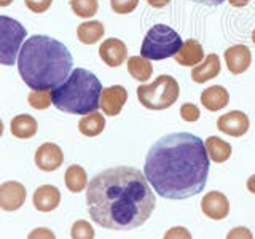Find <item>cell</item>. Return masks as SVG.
I'll return each instance as SVG.
<instances>
[{"instance_id":"obj_29","label":"cell","mask_w":255,"mask_h":239,"mask_svg":"<svg viewBox=\"0 0 255 239\" xmlns=\"http://www.w3.org/2000/svg\"><path fill=\"white\" fill-rule=\"evenodd\" d=\"M180 117L183 121H188V123H193V121H198L199 117H201V112H199V109L195 106V104H183V106L180 107Z\"/></svg>"},{"instance_id":"obj_34","label":"cell","mask_w":255,"mask_h":239,"mask_svg":"<svg viewBox=\"0 0 255 239\" xmlns=\"http://www.w3.org/2000/svg\"><path fill=\"white\" fill-rule=\"evenodd\" d=\"M190 2H196V3H203V5H211V6H217L223 3L225 0H190Z\"/></svg>"},{"instance_id":"obj_15","label":"cell","mask_w":255,"mask_h":239,"mask_svg":"<svg viewBox=\"0 0 255 239\" xmlns=\"http://www.w3.org/2000/svg\"><path fill=\"white\" fill-rule=\"evenodd\" d=\"M34 207L40 212H51L58 209L61 203V191L54 185H42L35 190L34 198Z\"/></svg>"},{"instance_id":"obj_24","label":"cell","mask_w":255,"mask_h":239,"mask_svg":"<svg viewBox=\"0 0 255 239\" xmlns=\"http://www.w3.org/2000/svg\"><path fill=\"white\" fill-rule=\"evenodd\" d=\"M128 72L134 80L143 83L153 75V67H151L150 61L143 58V56H131L128 59Z\"/></svg>"},{"instance_id":"obj_9","label":"cell","mask_w":255,"mask_h":239,"mask_svg":"<svg viewBox=\"0 0 255 239\" xmlns=\"http://www.w3.org/2000/svg\"><path fill=\"white\" fill-rule=\"evenodd\" d=\"M34 161L40 171H45V172L58 171L64 163L62 148L53 142H45L37 148Z\"/></svg>"},{"instance_id":"obj_18","label":"cell","mask_w":255,"mask_h":239,"mask_svg":"<svg viewBox=\"0 0 255 239\" xmlns=\"http://www.w3.org/2000/svg\"><path fill=\"white\" fill-rule=\"evenodd\" d=\"M201 104L209 112H219L230 104V94L223 86L214 85L201 93Z\"/></svg>"},{"instance_id":"obj_11","label":"cell","mask_w":255,"mask_h":239,"mask_svg":"<svg viewBox=\"0 0 255 239\" xmlns=\"http://www.w3.org/2000/svg\"><path fill=\"white\" fill-rule=\"evenodd\" d=\"M249 117L241 110L228 112L225 115H220L217 120V129L231 137H241L249 131Z\"/></svg>"},{"instance_id":"obj_36","label":"cell","mask_w":255,"mask_h":239,"mask_svg":"<svg viewBox=\"0 0 255 239\" xmlns=\"http://www.w3.org/2000/svg\"><path fill=\"white\" fill-rule=\"evenodd\" d=\"M247 190H249L252 195H255V174H252L251 177L247 179Z\"/></svg>"},{"instance_id":"obj_27","label":"cell","mask_w":255,"mask_h":239,"mask_svg":"<svg viewBox=\"0 0 255 239\" xmlns=\"http://www.w3.org/2000/svg\"><path fill=\"white\" fill-rule=\"evenodd\" d=\"M96 233L90 222L86 220H77L70 228V238L72 239H94Z\"/></svg>"},{"instance_id":"obj_6","label":"cell","mask_w":255,"mask_h":239,"mask_svg":"<svg viewBox=\"0 0 255 239\" xmlns=\"http://www.w3.org/2000/svg\"><path fill=\"white\" fill-rule=\"evenodd\" d=\"M180 88L177 80L171 75H159L150 85L137 88L139 102L148 110H166L179 99Z\"/></svg>"},{"instance_id":"obj_28","label":"cell","mask_w":255,"mask_h":239,"mask_svg":"<svg viewBox=\"0 0 255 239\" xmlns=\"http://www.w3.org/2000/svg\"><path fill=\"white\" fill-rule=\"evenodd\" d=\"M139 5V0H110V6L117 14H128L134 11Z\"/></svg>"},{"instance_id":"obj_20","label":"cell","mask_w":255,"mask_h":239,"mask_svg":"<svg viewBox=\"0 0 255 239\" xmlns=\"http://www.w3.org/2000/svg\"><path fill=\"white\" fill-rule=\"evenodd\" d=\"M104 129H106V117L99 114L98 110L83 115L78 121V131L86 137H96V135L102 134Z\"/></svg>"},{"instance_id":"obj_1","label":"cell","mask_w":255,"mask_h":239,"mask_svg":"<svg viewBox=\"0 0 255 239\" xmlns=\"http://www.w3.org/2000/svg\"><path fill=\"white\" fill-rule=\"evenodd\" d=\"M88 212L99 227L129 231L153 214L156 198L145 174L131 166H115L96 174L86 188Z\"/></svg>"},{"instance_id":"obj_37","label":"cell","mask_w":255,"mask_h":239,"mask_svg":"<svg viewBox=\"0 0 255 239\" xmlns=\"http://www.w3.org/2000/svg\"><path fill=\"white\" fill-rule=\"evenodd\" d=\"M231 6H236V8H243L249 3V0H228Z\"/></svg>"},{"instance_id":"obj_33","label":"cell","mask_w":255,"mask_h":239,"mask_svg":"<svg viewBox=\"0 0 255 239\" xmlns=\"http://www.w3.org/2000/svg\"><path fill=\"white\" fill-rule=\"evenodd\" d=\"M27 239H56L50 228H35L27 235Z\"/></svg>"},{"instance_id":"obj_21","label":"cell","mask_w":255,"mask_h":239,"mask_svg":"<svg viewBox=\"0 0 255 239\" xmlns=\"http://www.w3.org/2000/svg\"><path fill=\"white\" fill-rule=\"evenodd\" d=\"M204 143H206L207 155H209V158L214 163H225L230 159L231 153H233V148H231L230 143L227 140L217 137V135L207 137Z\"/></svg>"},{"instance_id":"obj_3","label":"cell","mask_w":255,"mask_h":239,"mask_svg":"<svg viewBox=\"0 0 255 239\" xmlns=\"http://www.w3.org/2000/svg\"><path fill=\"white\" fill-rule=\"evenodd\" d=\"M16 64L22 82L30 90H54L72 74L74 59L59 40L32 35L22 43Z\"/></svg>"},{"instance_id":"obj_13","label":"cell","mask_w":255,"mask_h":239,"mask_svg":"<svg viewBox=\"0 0 255 239\" xmlns=\"http://www.w3.org/2000/svg\"><path fill=\"white\" fill-rule=\"evenodd\" d=\"M201 211L212 220H223L230 214L228 198L220 191H209L201 199Z\"/></svg>"},{"instance_id":"obj_26","label":"cell","mask_w":255,"mask_h":239,"mask_svg":"<svg viewBox=\"0 0 255 239\" xmlns=\"http://www.w3.org/2000/svg\"><path fill=\"white\" fill-rule=\"evenodd\" d=\"M70 8L80 18L90 19L98 13L99 2L98 0H70Z\"/></svg>"},{"instance_id":"obj_17","label":"cell","mask_w":255,"mask_h":239,"mask_svg":"<svg viewBox=\"0 0 255 239\" xmlns=\"http://www.w3.org/2000/svg\"><path fill=\"white\" fill-rule=\"evenodd\" d=\"M220 58L217 54H207L201 64L193 67L191 70V80L195 83H206L207 80H212L220 74Z\"/></svg>"},{"instance_id":"obj_8","label":"cell","mask_w":255,"mask_h":239,"mask_svg":"<svg viewBox=\"0 0 255 239\" xmlns=\"http://www.w3.org/2000/svg\"><path fill=\"white\" fill-rule=\"evenodd\" d=\"M27 191L21 182L8 180L0 185V209L6 212L18 211L26 203Z\"/></svg>"},{"instance_id":"obj_39","label":"cell","mask_w":255,"mask_h":239,"mask_svg":"<svg viewBox=\"0 0 255 239\" xmlns=\"http://www.w3.org/2000/svg\"><path fill=\"white\" fill-rule=\"evenodd\" d=\"M2 134H3V121L0 120V137H2Z\"/></svg>"},{"instance_id":"obj_40","label":"cell","mask_w":255,"mask_h":239,"mask_svg":"<svg viewBox=\"0 0 255 239\" xmlns=\"http://www.w3.org/2000/svg\"><path fill=\"white\" fill-rule=\"evenodd\" d=\"M252 42H254V45H255V29L252 30Z\"/></svg>"},{"instance_id":"obj_5","label":"cell","mask_w":255,"mask_h":239,"mask_svg":"<svg viewBox=\"0 0 255 239\" xmlns=\"http://www.w3.org/2000/svg\"><path fill=\"white\" fill-rule=\"evenodd\" d=\"M182 37L166 24H156L151 27L140 46V56L148 61H163L174 58L182 48Z\"/></svg>"},{"instance_id":"obj_19","label":"cell","mask_w":255,"mask_h":239,"mask_svg":"<svg viewBox=\"0 0 255 239\" xmlns=\"http://www.w3.org/2000/svg\"><path fill=\"white\" fill-rule=\"evenodd\" d=\"M10 131L14 137H18V139H30L37 134L38 123L32 115L21 114V115H16L11 120Z\"/></svg>"},{"instance_id":"obj_38","label":"cell","mask_w":255,"mask_h":239,"mask_svg":"<svg viewBox=\"0 0 255 239\" xmlns=\"http://www.w3.org/2000/svg\"><path fill=\"white\" fill-rule=\"evenodd\" d=\"M13 2H14V0H0V8H3V6H10Z\"/></svg>"},{"instance_id":"obj_30","label":"cell","mask_w":255,"mask_h":239,"mask_svg":"<svg viewBox=\"0 0 255 239\" xmlns=\"http://www.w3.org/2000/svg\"><path fill=\"white\" fill-rule=\"evenodd\" d=\"M24 3H26V6L32 13L42 14V13L50 10L53 0H24Z\"/></svg>"},{"instance_id":"obj_14","label":"cell","mask_w":255,"mask_h":239,"mask_svg":"<svg viewBox=\"0 0 255 239\" xmlns=\"http://www.w3.org/2000/svg\"><path fill=\"white\" fill-rule=\"evenodd\" d=\"M228 70L233 75H241L251 67L252 64V53L246 45H233L223 54Z\"/></svg>"},{"instance_id":"obj_10","label":"cell","mask_w":255,"mask_h":239,"mask_svg":"<svg viewBox=\"0 0 255 239\" xmlns=\"http://www.w3.org/2000/svg\"><path fill=\"white\" fill-rule=\"evenodd\" d=\"M126 101H128L126 88L122 85H114L102 90L99 107L107 117H117L123 110Z\"/></svg>"},{"instance_id":"obj_32","label":"cell","mask_w":255,"mask_h":239,"mask_svg":"<svg viewBox=\"0 0 255 239\" xmlns=\"http://www.w3.org/2000/svg\"><path fill=\"white\" fill-rule=\"evenodd\" d=\"M227 239H254V235L249 228L246 227H236L228 231Z\"/></svg>"},{"instance_id":"obj_7","label":"cell","mask_w":255,"mask_h":239,"mask_svg":"<svg viewBox=\"0 0 255 239\" xmlns=\"http://www.w3.org/2000/svg\"><path fill=\"white\" fill-rule=\"evenodd\" d=\"M27 30L19 21L10 16H0V64L13 66L18 62V54L26 42Z\"/></svg>"},{"instance_id":"obj_31","label":"cell","mask_w":255,"mask_h":239,"mask_svg":"<svg viewBox=\"0 0 255 239\" xmlns=\"http://www.w3.org/2000/svg\"><path fill=\"white\" fill-rule=\"evenodd\" d=\"M163 239H193L185 227H172L164 233Z\"/></svg>"},{"instance_id":"obj_35","label":"cell","mask_w":255,"mask_h":239,"mask_svg":"<svg viewBox=\"0 0 255 239\" xmlns=\"http://www.w3.org/2000/svg\"><path fill=\"white\" fill-rule=\"evenodd\" d=\"M147 2H148L150 6H153V8H163V6H166L167 3H169L171 0H147Z\"/></svg>"},{"instance_id":"obj_4","label":"cell","mask_w":255,"mask_h":239,"mask_svg":"<svg viewBox=\"0 0 255 239\" xmlns=\"http://www.w3.org/2000/svg\"><path fill=\"white\" fill-rule=\"evenodd\" d=\"M102 85L93 72L74 69L62 85L53 90V106L66 114L88 115L99 109Z\"/></svg>"},{"instance_id":"obj_23","label":"cell","mask_w":255,"mask_h":239,"mask_svg":"<svg viewBox=\"0 0 255 239\" xmlns=\"http://www.w3.org/2000/svg\"><path fill=\"white\" fill-rule=\"evenodd\" d=\"M64 182L66 187L72 193H80L85 188H88V174L82 166L72 164L67 167L66 174H64Z\"/></svg>"},{"instance_id":"obj_12","label":"cell","mask_w":255,"mask_h":239,"mask_svg":"<svg viewBox=\"0 0 255 239\" xmlns=\"http://www.w3.org/2000/svg\"><path fill=\"white\" fill-rule=\"evenodd\" d=\"M99 56L109 67H120L128 59V46L120 38H106L99 46Z\"/></svg>"},{"instance_id":"obj_22","label":"cell","mask_w":255,"mask_h":239,"mask_svg":"<svg viewBox=\"0 0 255 239\" xmlns=\"http://www.w3.org/2000/svg\"><path fill=\"white\" fill-rule=\"evenodd\" d=\"M104 24L101 21H85L77 27V37L83 45H94L104 37Z\"/></svg>"},{"instance_id":"obj_16","label":"cell","mask_w":255,"mask_h":239,"mask_svg":"<svg viewBox=\"0 0 255 239\" xmlns=\"http://www.w3.org/2000/svg\"><path fill=\"white\" fill-rule=\"evenodd\" d=\"M174 59L177 64H180V66L195 67L204 61V50L198 40L190 38L183 42L182 48L177 51V54L174 56Z\"/></svg>"},{"instance_id":"obj_25","label":"cell","mask_w":255,"mask_h":239,"mask_svg":"<svg viewBox=\"0 0 255 239\" xmlns=\"http://www.w3.org/2000/svg\"><path fill=\"white\" fill-rule=\"evenodd\" d=\"M27 102L32 109L45 110L53 104V90H32L27 96Z\"/></svg>"},{"instance_id":"obj_2","label":"cell","mask_w":255,"mask_h":239,"mask_svg":"<svg viewBox=\"0 0 255 239\" xmlns=\"http://www.w3.org/2000/svg\"><path fill=\"white\" fill-rule=\"evenodd\" d=\"M209 161L203 139L190 132H172L150 147L143 174L161 198L187 199L204 190Z\"/></svg>"}]
</instances>
